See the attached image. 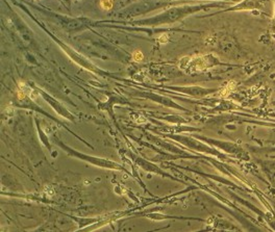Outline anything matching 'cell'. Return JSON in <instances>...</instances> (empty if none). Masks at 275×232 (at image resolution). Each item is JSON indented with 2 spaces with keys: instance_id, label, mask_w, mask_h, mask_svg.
I'll return each mask as SVG.
<instances>
[{
  "instance_id": "6da1fadb",
  "label": "cell",
  "mask_w": 275,
  "mask_h": 232,
  "mask_svg": "<svg viewBox=\"0 0 275 232\" xmlns=\"http://www.w3.org/2000/svg\"><path fill=\"white\" fill-rule=\"evenodd\" d=\"M114 5V0H100V6L105 9V10H109Z\"/></svg>"
},
{
  "instance_id": "7a4b0ae2",
  "label": "cell",
  "mask_w": 275,
  "mask_h": 232,
  "mask_svg": "<svg viewBox=\"0 0 275 232\" xmlns=\"http://www.w3.org/2000/svg\"><path fill=\"white\" fill-rule=\"evenodd\" d=\"M144 58V55L143 53L140 51V50H135L133 53H132V59L134 61H142Z\"/></svg>"
},
{
  "instance_id": "3957f363",
  "label": "cell",
  "mask_w": 275,
  "mask_h": 232,
  "mask_svg": "<svg viewBox=\"0 0 275 232\" xmlns=\"http://www.w3.org/2000/svg\"><path fill=\"white\" fill-rule=\"evenodd\" d=\"M168 40H169V35H168V34H162V35L158 38V41H159L160 43H167Z\"/></svg>"
}]
</instances>
